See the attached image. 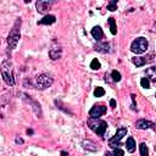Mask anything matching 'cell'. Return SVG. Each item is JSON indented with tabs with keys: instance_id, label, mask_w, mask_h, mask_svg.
I'll use <instances>...</instances> for the list:
<instances>
[{
	"instance_id": "obj_1",
	"label": "cell",
	"mask_w": 156,
	"mask_h": 156,
	"mask_svg": "<svg viewBox=\"0 0 156 156\" xmlns=\"http://www.w3.org/2000/svg\"><path fill=\"white\" fill-rule=\"evenodd\" d=\"M21 23H22L21 19H17V21L15 22V25H14L12 29H11V31H10V33H9V37H8V45H9L10 51H11V50H14V49L17 46V43H19L20 38H21V33H20Z\"/></svg>"
},
{
	"instance_id": "obj_2",
	"label": "cell",
	"mask_w": 156,
	"mask_h": 156,
	"mask_svg": "<svg viewBox=\"0 0 156 156\" xmlns=\"http://www.w3.org/2000/svg\"><path fill=\"white\" fill-rule=\"evenodd\" d=\"M53 83H54V80H53L50 76H48L45 73H42V74H39V76H37L34 78L33 82H29V86L33 87V88H36V89L44 90V89L51 87Z\"/></svg>"
},
{
	"instance_id": "obj_3",
	"label": "cell",
	"mask_w": 156,
	"mask_h": 156,
	"mask_svg": "<svg viewBox=\"0 0 156 156\" xmlns=\"http://www.w3.org/2000/svg\"><path fill=\"white\" fill-rule=\"evenodd\" d=\"M0 72L4 78V82L8 86H15V80H14V74H12V65L11 62L6 59L3 61V63L0 65Z\"/></svg>"
},
{
	"instance_id": "obj_4",
	"label": "cell",
	"mask_w": 156,
	"mask_h": 156,
	"mask_svg": "<svg viewBox=\"0 0 156 156\" xmlns=\"http://www.w3.org/2000/svg\"><path fill=\"white\" fill-rule=\"evenodd\" d=\"M88 127L99 137H104L105 135V132H106V128H107V123L103 120H99V118H89L88 120Z\"/></svg>"
},
{
	"instance_id": "obj_5",
	"label": "cell",
	"mask_w": 156,
	"mask_h": 156,
	"mask_svg": "<svg viewBox=\"0 0 156 156\" xmlns=\"http://www.w3.org/2000/svg\"><path fill=\"white\" fill-rule=\"evenodd\" d=\"M148 46H149L148 40H146L145 38H143V37H139V38L134 39V42L132 43V45H131V50H132L134 54L139 55V54L145 53V51H146V49H148Z\"/></svg>"
},
{
	"instance_id": "obj_6",
	"label": "cell",
	"mask_w": 156,
	"mask_h": 156,
	"mask_svg": "<svg viewBox=\"0 0 156 156\" xmlns=\"http://www.w3.org/2000/svg\"><path fill=\"white\" fill-rule=\"evenodd\" d=\"M127 132H128V129L126 128V127H121V128H118L117 129V132H116V134H115V137L114 138H111L110 140H109V144H110V146L114 149V148H118L120 146V141H121V139L127 134Z\"/></svg>"
},
{
	"instance_id": "obj_7",
	"label": "cell",
	"mask_w": 156,
	"mask_h": 156,
	"mask_svg": "<svg viewBox=\"0 0 156 156\" xmlns=\"http://www.w3.org/2000/svg\"><path fill=\"white\" fill-rule=\"evenodd\" d=\"M57 0H37V4H36V8H37V11L39 14H45Z\"/></svg>"
},
{
	"instance_id": "obj_8",
	"label": "cell",
	"mask_w": 156,
	"mask_h": 156,
	"mask_svg": "<svg viewBox=\"0 0 156 156\" xmlns=\"http://www.w3.org/2000/svg\"><path fill=\"white\" fill-rule=\"evenodd\" d=\"M106 106H104V105H94L92 109H90V111H89V116L92 117V118H99V117H101L103 115H105V112H106Z\"/></svg>"
},
{
	"instance_id": "obj_9",
	"label": "cell",
	"mask_w": 156,
	"mask_h": 156,
	"mask_svg": "<svg viewBox=\"0 0 156 156\" xmlns=\"http://www.w3.org/2000/svg\"><path fill=\"white\" fill-rule=\"evenodd\" d=\"M135 128L138 129H154L155 128V123L151 122V121H148V120H138L135 122Z\"/></svg>"
},
{
	"instance_id": "obj_10",
	"label": "cell",
	"mask_w": 156,
	"mask_h": 156,
	"mask_svg": "<svg viewBox=\"0 0 156 156\" xmlns=\"http://www.w3.org/2000/svg\"><path fill=\"white\" fill-rule=\"evenodd\" d=\"M21 95H23L25 97V100L26 101H28L31 105H32V109L34 110V112H36V115L37 116H39V117H42L43 115H42V109H40V105L36 101V100H32L31 99V97H28V95H26V94H21Z\"/></svg>"
},
{
	"instance_id": "obj_11",
	"label": "cell",
	"mask_w": 156,
	"mask_h": 156,
	"mask_svg": "<svg viewBox=\"0 0 156 156\" xmlns=\"http://www.w3.org/2000/svg\"><path fill=\"white\" fill-rule=\"evenodd\" d=\"M61 54H62V49L60 45H54L49 50V57L51 60H59L61 57Z\"/></svg>"
},
{
	"instance_id": "obj_12",
	"label": "cell",
	"mask_w": 156,
	"mask_h": 156,
	"mask_svg": "<svg viewBox=\"0 0 156 156\" xmlns=\"http://www.w3.org/2000/svg\"><path fill=\"white\" fill-rule=\"evenodd\" d=\"M55 22H56V17L54 15H46L38 21V25H53Z\"/></svg>"
},
{
	"instance_id": "obj_13",
	"label": "cell",
	"mask_w": 156,
	"mask_h": 156,
	"mask_svg": "<svg viewBox=\"0 0 156 156\" xmlns=\"http://www.w3.org/2000/svg\"><path fill=\"white\" fill-rule=\"evenodd\" d=\"M94 48H95L97 51H99V53H101V54H106V53L110 51V45H109V43H98Z\"/></svg>"
},
{
	"instance_id": "obj_14",
	"label": "cell",
	"mask_w": 156,
	"mask_h": 156,
	"mask_svg": "<svg viewBox=\"0 0 156 156\" xmlns=\"http://www.w3.org/2000/svg\"><path fill=\"white\" fill-rule=\"evenodd\" d=\"M82 146H83L84 150H88V151H97L98 150L95 143H93L92 140H83L82 141Z\"/></svg>"
},
{
	"instance_id": "obj_15",
	"label": "cell",
	"mask_w": 156,
	"mask_h": 156,
	"mask_svg": "<svg viewBox=\"0 0 156 156\" xmlns=\"http://www.w3.org/2000/svg\"><path fill=\"white\" fill-rule=\"evenodd\" d=\"M92 36L97 39V40H100V39H103L104 38V32H103V29H101V27H99V26H95L93 29H92Z\"/></svg>"
},
{
	"instance_id": "obj_16",
	"label": "cell",
	"mask_w": 156,
	"mask_h": 156,
	"mask_svg": "<svg viewBox=\"0 0 156 156\" xmlns=\"http://www.w3.org/2000/svg\"><path fill=\"white\" fill-rule=\"evenodd\" d=\"M135 141H134V138L133 137H129L128 139H127V141H126V148H127V150L129 151V152H134L135 151Z\"/></svg>"
},
{
	"instance_id": "obj_17",
	"label": "cell",
	"mask_w": 156,
	"mask_h": 156,
	"mask_svg": "<svg viewBox=\"0 0 156 156\" xmlns=\"http://www.w3.org/2000/svg\"><path fill=\"white\" fill-rule=\"evenodd\" d=\"M132 62L137 66V67H141L146 63V57H140V56H135L132 59Z\"/></svg>"
},
{
	"instance_id": "obj_18",
	"label": "cell",
	"mask_w": 156,
	"mask_h": 156,
	"mask_svg": "<svg viewBox=\"0 0 156 156\" xmlns=\"http://www.w3.org/2000/svg\"><path fill=\"white\" fill-rule=\"evenodd\" d=\"M107 22H109V25H110L111 33H112V34H116V33H117V27H116V21H115V19H114V17H110V19L107 20Z\"/></svg>"
},
{
	"instance_id": "obj_19",
	"label": "cell",
	"mask_w": 156,
	"mask_h": 156,
	"mask_svg": "<svg viewBox=\"0 0 156 156\" xmlns=\"http://www.w3.org/2000/svg\"><path fill=\"white\" fill-rule=\"evenodd\" d=\"M111 77H112V81L114 82H120L121 81V78H122V76H121V73L118 72V71H112V73H111Z\"/></svg>"
},
{
	"instance_id": "obj_20",
	"label": "cell",
	"mask_w": 156,
	"mask_h": 156,
	"mask_svg": "<svg viewBox=\"0 0 156 156\" xmlns=\"http://www.w3.org/2000/svg\"><path fill=\"white\" fill-rule=\"evenodd\" d=\"M139 149H140V155H141V156H148L149 150H148V146H146L145 143H141L140 146H139Z\"/></svg>"
},
{
	"instance_id": "obj_21",
	"label": "cell",
	"mask_w": 156,
	"mask_h": 156,
	"mask_svg": "<svg viewBox=\"0 0 156 156\" xmlns=\"http://www.w3.org/2000/svg\"><path fill=\"white\" fill-rule=\"evenodd\" d=\"M140 86H141L143 88H145V89H149V88H150V81H149L148 77L141 78V80H140Z\"/></svg>"
},
{
	"instance_id": "obj_22",
	"label": "cell",
	"mask_w": 156,
	"mask_h": 156,
	"mask_svg": "<svg viewBox=\"0 0 156 156\" xmlns=\"http://www.w3.org/2000/svg\"><path fill=\"white\" fill-rule=\"evenodd\" d=\"M103 95H105L104 88H101V87L95 88V90H94V97H95V98H100V97H103Z\"/></svg>"
},
{
	"instance_id": "obj_23",
	"label": "cell",
	"mask_w": 156,
	"mask_h": 156,
	"mask_svg": "<svg viewBox=\"0 0 156 156\" xmlns=\"http://www.w3.org/2000/svg\"><path fill=\"white\" fill-rule=\"evenodd\" d=\"M101 66H100V62L98 59H93L92 62H90V68L92 70H99Z\"/></svg>"
},
{
	"instance_id": "obj_24",
	"label": "cell",
	"mask_w": 156,
	"mask_h": 156,
	"mask_svg": "<svg viewBox=\"0 0 156 156\" xmlns=\"http://www.w3.org/2000/svg\"><path fill=\"white\" fill-rule=\"evenodd\" d=\"M117 3H118V0H111V3L107 5V10H110V11H116V10H117V6H116Z\"/></svg>"
},
{
	"instance_id": "obj_25",
	"label": "cell",
	"mask_w": 156,
	"mask_h": 156,
	"mask_svg": "<svg viewBox=\"0 0 156 156\" xmlns=\"http://www.w3.org/2000/svg\"><path fill=\"white\" fill-rule=\"evenodd\" d=\"M145 72H146V73L150 76L151 80H154V78H155V67H150V68H148Z\"/></svg>"
},
{
	"instance_id": "obj_26",
	"label": "cell",
	"mask_w": 156,
	"mask_h": 156,
	"mask_svg": "<svg viewBox=\"0 0 156 156\" xmlns=\"http://www.w3.org/2000/svg\"><path fill=\"white\" fill-rule=\"evenodd\" d=\"M112 154L114 155H124V151L123 150H121V149H118V148H114V151H112Z\"/></svg>"
},
{
	"instance_id": "obj_27",
	"label": "cell",
	"mask_w": 156,
	"mask_h": 156,
	"mask_svg": "<svg viewBox=\"0 0 156 156\" xmlns=\"http://www.w3.org/2000/svg\"><path fill=\"white\" fill-rule=\"evenodd\" d=\"M131 98H132V101H133V104H132V110H135V97H134V94H132Z\"/></svg>"
},
{
	"instance_id": "obj_28",
	"label": "cell",
	"mask_w": 156,
	"mask_h": 156,
	"mask_svg": "<svg viewBox=\"0 0 156 156\" xmlns=\"http://www.w3.org/2000/svg\"><path fill=\"white\" fill-rule=\"evenodd\" d=\"M110 106H111L112 109L116 107V100H115V99H111V100H110Z\"/></svg>"
},
{
	"instance_id": "obj_29",
	"label": "cell",
	"mask_w": 156,
	"mask_h": 156,
	"mask_svg": "<svg viewBox=\"0 0 156 156\" xmlns=\"http://www.w3.org/2000/svg\"><path fill=\"white\" fill-rule=\"evenodd\" d=\"M16 143H17V144H23V139H21V138H16Z\"/></svg>"
},
{
	"instance_id": "obj_30",
	"label": "cell",
	"mask_w": 156,
	"mask_h": 156,
	"mask_svg": "<svg viewBox=\"0 0 156 156\" xmlns=\"http://www.w3.org/2000/svg\"><path fill=\"white\" fill-rule=\"evenodd\" d=\"M27 133H28V134H33V131H32V129H28Z\"/></svg>"
},
{
	"instance_id": "obj_31",
	"label": "cell",
	"mask_w": 156,
	"mask_h": 156,
	"mask_svg": "<svg viewBox=\"0 0 156 156\" xmlns=\"http://www.w3.org/2000/svg\"><path fill=\"white\" fill-rule=\"evenodd\" d=\"M61 155H68V152H66V151H61Z\"/></svg>"
},
{
	"instance_id": "obj_32",
	"label": "cell",
	"mask_w": 156,
	"mask_h": 156,
	"mask_svg": "<svg viewBox=\"0 0 156 156\" xmlns=\"http://www.w3.org/2000/svg\"><path fill=\"white\" fill-rule=\"evenodd\" d=\"M25 3H26V4H28V3H31V0H25Z\"/></svg>"
}]
</instances>
